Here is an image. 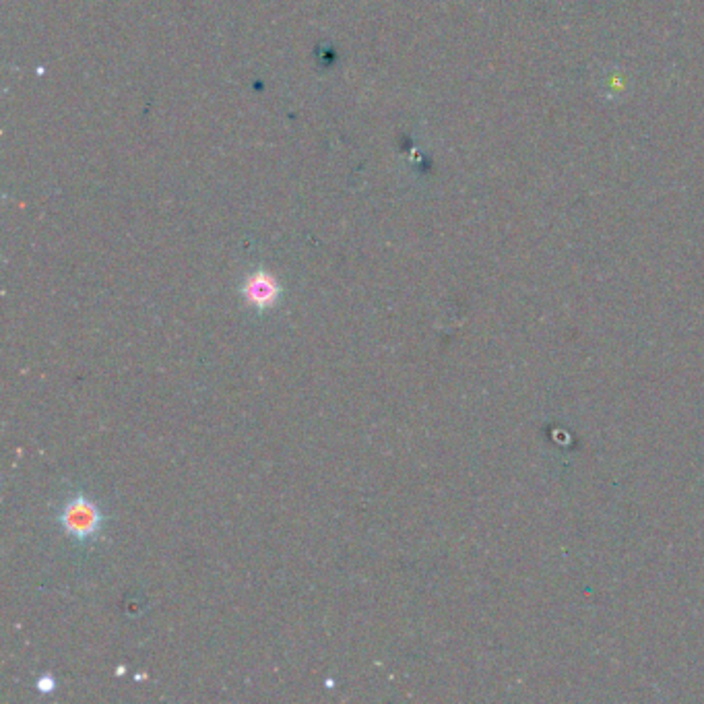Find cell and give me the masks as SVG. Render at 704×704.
<instances>
[{
    "instance_id": "3",
    "label": "cell",
    "mask_w": 704,
    "mask_h": 704,
    "mask_svg": "<svg viewBox=\"0 0 704 704\" xmlns=\"http://www.w3.org/2000/svg\"><path fill=\"white\" fill-rule=\"evenodd\" d=\"M36 686H38V690H40V692L48 694V692H52V690H54V686H56V684H54V678H52L50 674H46V676H42V678L38 680V684H36Z\"/></svg>"
},
{
    "instance_id": "1",
    "label": "cell",
    "mask_w": 704,
    "mask_h": 704,
    "mask_svg": "<svg viewBox=\"0 0 704 704\" xmlns=\"http://www.w3.org/2000/svg\"><path fill=\"white\" fill-rule=\"evenodd\" d=\"M60 525L75 541L85 543L98 537L104 527V515L98 502L85 494L73 496L60 510Z\"/></svg>"
},
{
    "instance_id": "2",
    "label": "cell",
    "mask_w": 704,
    "mask_h": 704,
    "mask_svg": "<svg viewBox=\"0 0 704 704\" xmlns=\"http://www.w3.org/2000/svg\"><path fill=\"white\" fill-rule=\"evenodd\" d=\"M240 292H242V298L246 300V304H250L254 310H259V312L273 310L281 300V285H279L277 277L271 275L269 271H263V269L250 273L244 279Z\"/></svg>"
}]
</instances>
